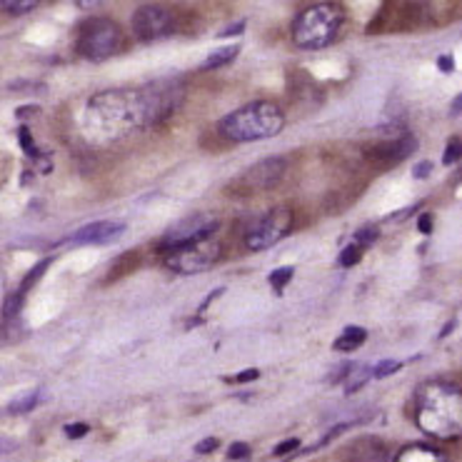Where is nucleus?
I'll return each mask as SVG.
<instances>
[{"mask_svg":"<svg viewBox=\"0 0 462 462\" xmlns=\"http://www.w3.org/2000/svg\"><path fill=\"white\" fill-rule=\"evenodd\" d=\"M220 448V440L217 438H208V440H200L198 445H195V452L198 455H208V452H213Z\"/></svg>","mask_w":462,"mask_h":462,"instance_id":"31","label":"nucleus"},{"mask_svg":"<svg viewBox=\"0 0 462 462\" xmlns=\"http://www.w3.org/2000/svg\"><path fill=\"white\" fill-rule=\"evenodd\" d=\"M88 428L86 422H73V425H65V435L70 438V440H78V438H83V435H88Z\"/></svg>","mask_w":462,"mask_h":462,"instance_id":"30","label":"nucleus"},{"mask_svg":"<svg viewBox=\"0 0 462 462\" xmlns=\"http://www.w3.org/2000/svg\"><path fill=\"white\" fill-rule=\"evenodd\" d=\"M285 128V113L270 103V100H255L243 108L227 113L217 123V133L230 143H258L280 135Z\"/></svg>","mask_w":462,"mask_h":462,"instance_id":"3","label":"nucleus"},{"mask_svg":"<svg viewBox=\"0 0 462 462\" xmlns=\"http://www.w3.org/2000/svg\"><path fill=\"white\" fill-rule=\"evenodd\" d=\"M430 171H432L430 162L428 161L420 162V165H415V178H418V180H422V178H428V175H430Z\"/></svg>","mask_w":462,"mask_h":462,"instance_id":"36","label":"nucleus"},{"mask_svg":"<svg viewBox=\"0 0 462 462\" xmlns=\"http://www.w3.org/2000/svg\"><path fill=\"white\" fill-rule=\"evenodd\" d=\"M375 240H377L375 227H363V230H357V233H355V243H360L363 247L373 245Z\"/></svg>","mask_w":462,"mask_h":462,"instance_id":"27","label":"nucleus"},{"mask_svg":"<svg viewBox=\"0 0 462 462\" xmlns=\"http://www.w3.org/2000/svg\"><path fill=\"white\" fill-rule=\"evenodd\" d=\"M418 227H420V233H425V236H430V233H432V216H430V213H425V216L420 217V220H418Z\"/></svg>","mask_w":462,"mask_h":462,"instance_id":"35","label":"nucleus"},{"mask_svg":"<svg viewBox=\"0 0 462 462\" xmlns=\"http://www.w3.org/2000/svg\"><path fill=\"white\" fill-rule=\"evenodd\" d=\"M220 258H223V245L213 236L208 237V240L195 243V245H188L183 250L171 253L165 258V265L172 273H178V275H198V273H205L208 268H213Z\"/></svg>","mask_w":462,"mask_h":462,"instance_id":"8","label":"nucleus"},{"mask_svg":"<svg viewBox=\"0 0 462 462\" xmlns=\"http://www.w3.org/2000/svg\"><path fill=\"white\" fill-rule=\"evenodd\" d=\"M462 158V140L460 138H450L448 145H445V155H442V162L445 165H455V162Z\"/></svg>","mask_w":462,"mask_h":462,"instance_id":"24","label":"nucleus"},{"mask_svg":"<svg viewBox=\"0 0 462 462\" xmlns=\"http://www.w3.org/2000/svg\"><path fill=\"white\" fill-rule=\"evenodd\" d=\"M245 31V21H237L236 25H227L223 31L217 32V38H230V35H240V32Z\"/></svg>","mask_w":462,"mask_h":462,"instance_id":"33","label":"nucleus"},{"mask_svg":"<svg viewBox=\"0 0 462 462\" xmlns=\"http://www.w3.org/2000/svg\"><path fill=\"white\" fill-rule=\"evenodd\" d=\"M295 448H300V440H298V438L280 442L278 448H275V455H278V457H282V455H288V452H292V450H295Z\"/></svg>","mask_w":462,"mask_h":462,"instance_id":"32","label":"nucleus"},{"mask_svg":"<svg viewBox=\"0 0 462 462\" xmlns=\"http://www.w3.org/2000/svg\"><path fill=\"white\" fill-rule=\"evenodd\" d=\"M51 263H53V260L48 258V260H41V263H38V265H35V268L31 270V273H28V275H25V280H23L21 282V288H18V291L23 292V295H25V292L31 291L32 285H35V282H38V280L43 278L45 275V270L51 268Z\"/></svg>","mask_w":462,"mask_h":462,"instance_id":"20","label":"nucleus"},{"mask_svg":"<svg viewBox=\"0 0 462 462\" xmlns=\"http://www.w3.org/2000/svg\"><path fill=\"white\" fill-rule=\"evenodd\" d=\"M353 373H347V380H345V390L347 393H355V390H360V387L365 385L367 380L373 377V367H350Z\"/></svg>","mask_w":462,"mask_h":462,"instance_id":"18","label":"nucleus"},{"mask_svg":"<svg viewBox=\"0 0 462 462\" xmlns=\"http://www.w3.org/2000/svg\"><path fill=\"white\" fill-rule=\"evenodd\" d=\"M123 45V31L116 21L110 18H88L80 25L78 35V53L90 63H103L118 53Z\"/></svg>","mask_w":462,"mask_h":462,"instance_id":"5","label":"nucleus"},{"mask_svg":"<svg viewBox=\"0 0 462 462\" xmlns=\"http://www.w3.org/2000/svg\"><path fill=\"white\" fill-rule=\"evenodd\" d=\"M240 53V45H227V48H217L213 53L205 58L200 68L203 70H217V68H226L227 63H233Z\"/></svg>","mask_w":462,"mask_h":462,"instance_id":"15","label":"nucleus"},{"mask_svg":"<svg viewBox=\"0 0 462 462\" xmlns=\"http://www.w3.org/2000/svg\"><path fill=\"white\" fill-rule=\"evenodd\" d=\"M183 88L178 80H161L143 90H103L88 100V123L106 135H125L171 118L180 106Z\"/></svg>","mask_w":462,"mask_h":462,"instance_id":"1","label":"nucleus"},{"mask_svg":"<svg viewBox=\"0 0 462 462\" xmlns=\"http://www.w3.org/2000/svg\"><path fill=\"white\" fill-rule=\"evenodd\" d=\"M438 65H440L442 73H452V68H455V60H452V55H442V58H438Z\"/></svg>","mask_w":462,"mask_h":462,"instance_id":"37","label":"nucleus"},{"mask_svg":"<svg viewBox=\"0 0 462 462\" xmlns=\"http://www.w3.org/2000/svg\"><path fill=\"white\" fill-rule=\"evenodd\" d=\"M415 151H418V140L412 138L410 133H400V135H393V138L377 140V143L365 145L363 155L373 168L385 171V168H395L398 162L410 158Z\"/></svg>","mask_w":462,"mask_h":462,"instance_id":"10","label":"nucleus"},{"mask_svg":"<svg viewBox=\"0 0 462 462\" xmlns=\"http://www.w3.org/2000/svg\"><path fill=\"white\" fill-rule=\"evenodd\" d=\"M78 8H83V11H96V8H100L106 0H73Z\"/></svg>","mask_w":462,"mask_h":462,"instance_id":"34","label":"nucleus"},{"mask_svg":"<svg viewBox=\"0 0 462 462\" xmlns=\"http://www.w3.org/2000/svg\"><path fill=\"white\" fill-rule=\"evenodd\" d=\"M130 28H133L138 41H143V43H155V41L175 35L178 21H175V13L162 8V5H140L138 11L133 13Z\"/></svg>","mask_w":462,"mask_h":462,"instance_id":"9","label":"nucleus"},{"mask_svg":"<svg viewBox=\"0 0 462 462\" xmlns=\"http://www.w3.org/2000/svg\"><path fill=\"white\" fill-rule=\"evenodd\" d=\"M227 457L230 460H243V457H250V445H245V442H233L230 448H227Z\"/></svg>","mask_w":462,"mask_h":462,"instance_id":"26","label":"nucleus"},{"mask_svg":"<svg viewBox=\"0 0 462 462\" xmlns=\"http://www.w3.org/2000/svg\"><path fill=\"white\" fill-rule=\"evenodd\" d=\"M345 13L340 3H318L310 5L292 21V43L302 51H320L337 38L343 28Z\"/></svg>","mask_w":462,"mask_h":462,"instance_id":"4","label":"nucleus"},{"mask_svg":"<svg viewBox=\"0 0 462 462\" xmlns=\"http://www.w3.org/2000/svg\"><path fill=\"white\" fill-rule=\"evenodd\" d=\"M415 422L432 438H440V440L460 438L462 390L448 383H430V385L420 387Z\"/></svg>","mask_w":462,"mask_h":462,"instance_id":"2","label":"nucleus"},{"mask_svg":"<svg viewBox=\"0 0 462 462\" xmlns=\"http://www.w3.org/2000/svg\"><path fill=\"white\" fill-rule=\"evenodd\" d=\"M363 253H365V247L353 240L350 245L343 247V253H340V265H343V268H353V265H357V263L363 260Z\"/></svg>","mask_w":462,"mask_h":462,"instance_id":"19","label":"nucleus"},{"mask_svg":"<svg viewBox=\"0 0 462 462\" xmlns=\"http://www.w3.org/2000/svg\"><path fill=\"white\" fill-rule=\"evenodd\" d=\"M38 402H41V390H32V393H25L18 400H13L8 405V412L11 415H23V412H31Z\"/></svg>","mask_w":462,"mask_h":462,"instance_id":"17","label":"nucleus"},{"mask_svg":"<svg viewBox=\"0 0 462 462\" xmlns=\"http://www.w3.org/2000/svg\"><path fill=\"white\" fill-rule=\"evenodd\" d=\"M217 227H220V220H217V216H213V213H193V216L183 217L180 223H175V226L158 240V253L171 255L175 250L195 245V243H200V240H208V237L216 236Z\"/></svg>","mask_w":462,"mask_h":462,"instance_id":"6","label":"nucleus"},{"mask_svg":"<svg viewBox=\"0 0 462 462\" xmlns=\"http://www.w3.org/2000/svg\"><path fill=\"white\" fill-rule=\"evenodd\" d=\"M138 253H125L123 258H118L116 263H113V268H110V278L108 282H116L118 278H123V275H128V273H133V270L138 268Z\"/></svg>","mask_w":462,"mask_h":462,"instance_id":"16","label":"nucleus"},{"mask_svg":"<svg viewBox=\"0 0 462 462\" xmlns=\"http://www.w3.org/2000/svg\"><path fill=\"white\" fill-rule=\"evenodd\" d=\"M292 230V210L291 208H273L263 216L253 217L245 230V245L253 253L268 250L278 245L282 237Z\"/></svg>","mask_w":462,"mask_h":462,"instance_id":"7","label":"nucleus"},{"mask_svg":"<svg viewBox=\"0 0 462 462\" xmlns=\"http://www.w3.org/2000/svg\"><path fill=\"white\" fill-rule=\"evenodd\" d=\"M23 302H25V295H23L21 291L11 292V295L5 298V305H3V318H5V320H13V318L21 312Z\"/></svg>","mask_w":462,"mask_h":462,"instance_id":"22","label":"nucleus"},{"mask_svg":"<svg viewBox=\"0 0 462 462\" xmlns=\"http://www.w3.org/2000/svg\"><path fill=\"white\" fill-rule=\"evenodd\" d=\"M123 233H125V223H120V220H97V223H90V226H83L80 230H76L65 243H70V245H108V243L120 240Z\"/></svg>","mask_w":462,"mask_h":462,"instance_id":"11","label":"nucleus"},{"mask_svg":"<svg viewBox=\"0 0 462 462\" xmlns=\"http://www.w3.org/2000/svg\"><path fill=\"white\" fill-rule=\"evenodd\" d=\"M18 138H21L23 151L28 152L31 158H38V148H35V143H32L31 130H28V128H21V133H18Z\"/></svg>","mask_w":462,"mask_h":462,"instance_id":"28","label":"nucleus"},{"mask_svg":"<svg viewBox=\"0 0 462 462\" xmlns=\"http://www.w3.org/2000/svg\"><path fill=\"white\" fill-rule=\"evenodd\" d=\"M288 171V161L285 158H265V161L255 162L250 171L243 175V183L247 190H270L282 180V175Z\"/></svg>","mask_w":462,"mask_h":462,"instance_id":"12","label":"nucleus"},{"mask_svg":"<svg viewBox=\"0 0 462 462\" xmlns=\"http://www.w3.org/2000/svg\"><path fill=\"white\" fill-rule=\"evenodd\" d=\"M13 448H15V442H11V440H0V455H3V452L13 450Z\"/></svg>","mask_w":462,"mask_h":462,"instance_id":"39","label":"nucleus"},{"mask_svg":"<svg viewBox=\"0 0 462 462\" xmlns=\"http://www.w3.org/2000/svg\"><path fill=\"white\" fill-rule=\"evenodd\" d=\"M292 273H295V268H278V270H273V273H270V278H268L270 288H273V291H275V292L285 291V288H288V282H291V280H292Z\"/></svg>","mask_w":462,"mask_h":462,"instance_id":"21","label":"nucleus"},{"mask_svg":"<svg viewBox=\"0 0 462 462\" xmlns=\"http://www.w3.org/2000/svg\"><path fill=\"white\" fill-rule=\"evenodd\" d=\"M395 462H448L445 455L435 448H428V445H410L405 450H400V455L395 457Z\"/></svg>","mask_w":462,"mask_h":462,"instance_id":"13","label":"nucleus"},{"mask_svg":"<svg viewBox=\"0 0 462 462\" xmlns=\"http://www.w3.org/2000/svg\"><path fill=\"white\" fill-rule=\"evenodd\" d=\"M450 110H452V116H457V113H462V96H457V97H455V100H452Z\"/></svg>","mask_w":462,"mask_h":462,"instance_id":"38","label":"nucleus"},{"mask_svg":"<svg viewBox=\"0 0 462 462\" xmlns=\"http://www.w3.org/2000/svg\"><path fill=\"white\" fill-rule=\"evenodd\" d=\"M400 367H402V363H400V360H383V363H377V365L373 367V377L393 375V373H398Z\"/></svg>","mask_w":462,"mask_h":462,"instance_id":"25","label":"nucleus"},{"mask_svg":"<svg viewBox=\"0 0 462 462\" xmlns=\"http://www.w3.org/2000/svg\"><path fill=\"white\" fill-rule=\"evenodd\" d=\"M0 5L13 15H25L38 5V0H0Z\"/></svg>","mask_w":462,"mask_h":462,"instance_id":"23","label":"nucleus"},{"mask_svg":"<svg viewBox=\"0 0 462 462\" xmlns=\"http://www.w3.org/2000/svg\"><path fill=\"white\" fill-rule=\"evenodd\" d=\"M258 377H260V370L250 367V370H243L240 375L226 377V383H233V385H237V383H250V380H258Z\"/></svg>","mask_w":462,"mask_h":462,"instance_id":"29","label":"nucleus"},{"mask_svg":"<svg viewBox=\"0 0 462 462\" xmlns=\"http://www.w3.org/2000/svg\"><path fill=\"white\" fill-rule=\"evenodd\" d=\"M367 340V330H363V328H357V325H350V328H345L343 333H340V337L335 340V350L337 353H353V350H357V347H363Z\"/></svg>","mask_w":462,"mask_h":462,"instance_id":"14","label":"nucleus"}]
</instances>
